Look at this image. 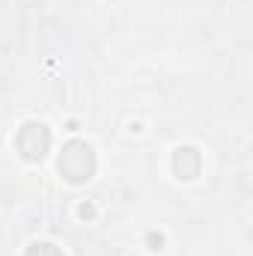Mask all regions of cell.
<instances>
[{
  "label": "cell",
  "instance_id": "cell-1",
  "mask_svg": "<svg viewBox=\"0 0 253 256\" xmlns=\"http://www.w3.org/2000/svg\"><path fill=\"white\" fill-rule=\"evenodd\" d=\"M57 170L68 185H84L96 173V152L86 140H68L60 152Z\"/></svg>",
  "mask_w": 253,
  "mask_h": 256
},
{
  "label": "cell",
  "instance_id": "cell-3",
  "mask_svg": "<svg viewBox=\"0 0 253 256\" xmlns=\"http://www.w3.org/2000/svg\"><path fill=\"white\" fill-rule=\"evenodd\" d=\"M200 167H202V158H200V152L194 146H179L173 152V173H176V179L190 182L194 176H200Z\"/></svg>",
  "mask_w": 253,
  "mask_h": 256
},
{
  "label": "cell",
  "instance_id": "cell-4",
  "mask_svg": "<svg viewBox=\"0 0 253 256\" xmlns=\"http://www.w3.org/2000/svg\"><path fill=\"white\" fill-rule=\"evenodd\" d=\"M24 256H66L57 244H51V242H33L27 250H24Z\"/></svg>",
  "mask_w": 253,
  "mask_h": 256
},
{
  "label": "cell",
  "instance_id": "cell-5",
  "mask_svg": "<svg viewBox=\"0 0 253 256\" xmlns=\"http://www.w3.org/2000/svg\"><path fill=\"white\" fill-rule=\"evenodd\" d=\"M149 244H155V248H152V250H158V248H161V244H164V238H161V236H155V232H152V236H149Z\"/></svg>",
  "mask_w": 253,
  "mask_h": 256
},
{
  "label": "cell",
  "instance_id": "cell-2",
  "mask_svg": "<svg viewBox=\"0 0 253 256\" xmlns=\"http://www.w3.org/2000/svg\"><path fill=\"white\" fill-rule=\"evenodd\" d=\"M15 146H18V152H21L24 161H33L36 164V161H42L51 152V128L45 126V122L30 120V122H24V126L18 128Z\"/></svg>",
  "mask_w": 253,
  "mask_h": 256
}]
</instances>
